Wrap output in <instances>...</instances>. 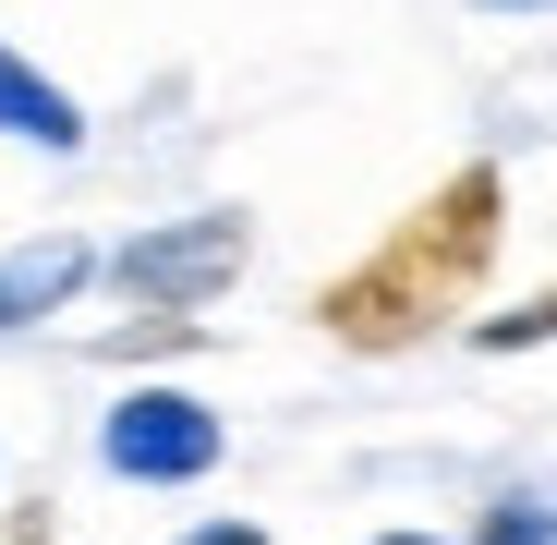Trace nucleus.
I'll use <instances>...</instances> for the list:
<instances>
[{"mask_svg": "<svg viewBox=\"0 0 557 545\" xmlns=\"http://www.w3.org/2000/svg\"><path fill=\"white\" fill-rule=\"evenodd\" d=\"M497 207H509V182H497L485 158L448 170L436 195L351 267V280L315 292V327H327L339 351H412V339H436L460 304L485 292V267H497Z\"/></svg>", "mask_w": 557, "mask_h": 545, "instance_id": "nucleus-1", "label": "nucleus"}, {"mask_svg": "<svg viewBox=\"0 0 557 545\" xmlns=\"http://www.w3.org/2000/svg\"><path fill=\"white\" fill-rule=\"evenodd\" d=\"M219 412L207 400H182V388H134L110 424H98V461L122 473V485H207L219 473Z\"/></svg>", "mask_w": 557, "mask_h": 545, "instance_id": "nucleus-2", "label": "nucleus"}, {"mask_svg": "<svg viewBox=\"0 0 557 545\" xmlns=\"http://www.w3.org/2000/svg\"><path fill=\"white\" fill-rule=\"evenodd\" d=\"M110 280H122L146 315H182V327H195V304L243 280V219H182V231H146V243H122V267H110Z\"/></svg>", "mask_w": 557, "mask_h": 545, "instance_id": "nucleus-3", "label": "nucleus"}, {"mask_svg": "<svg viewBox=\"0 0 557 545\" xmlns=\"http://www.w3.org/2000/svg\"><path fill=\"white\" fill-rule=\"evenodd\" d=\"M0 134H25V146H85V110L61 98V85L37 73V61H13V49H0Z\"/></svg>", "mask_w": 557, "mask_h": 545, "instance_id": "nucleus-4", "label": "nucleus"}, {"mask_svg": "<svg viewBox=\"0 0 557 545\" xmlns=\"http://www.w3.org/2000/svg\"><path fill=\"white\" fill-rule=\"evenodd\" d=\"M85 267H98L85 243H49V255H25V267H0V327H13V315H49V304L85 280Z\"/></svg>", "mask_w": 557, "mask_h": 545, "instance_id": "nucleus-5", "label": "nucleus"}, {"mask_svg": "<svg viewBox=\"0 0 557 545\" xmlns=\"http://www.w3.org/2000/svg\"><path fill=\"white\" fill-rule=\"evenodd\" d=\"M473 339H485V351H533V339H557V292H533L521 315H485Z\"/></svg>", "mask_w": 557, "mask_h": 545, "instance_id": "nucleus-6", "label": "nucleus"}, {"mask_svg": "<svg viewBox=\"0 0 557 545\" xmlns=\"http://www.w3.org/2000/svg\"><path fill=\"white\" fill-rule=\"evenodd\" d=\"M485 545H557V521H545L533 497H497V521H485Z\"/></svg>", "mask_w": 557, "mask_h": 545, "instance_id": "nucleus-7", "label": "nucleus"}, {"mask_svg": "<svg viewBox=\"0 0 557 545\" xmlns=\"http://www.w3.org/2000/svg\"><path fill=\"white\" fill-rule=\"evenodd\" d=\"M182 545H267L255 521H207V533H182Z\"/></svg>", "mask_w": 557, "mask_h": 545, "instance_id": "nucleus-8", "label": "nucleus"}, {"mask_svg": "<svg viewBox=\"0 0 557 545\" xmlns=\"http://www.w3.org/2000/svg\"><path fill=\"white\" fill-rule=\"evenodd\" d=\"M376 545H436V533H376Z\"/></svg>", "mask_w": 557, "mask_h": 545, "instance_id": "nucleus-9", "label": "nucleus"}]
</instances>
